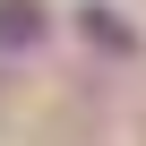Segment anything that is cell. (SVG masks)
<instances>
[{
    "label": "cell",
    "mask_w": 146,
    "mask_h": 146,
    "mask_svg": "<svg viewBox=\"0 0 146 146\" xmlns=\"http://www.w3.org/2000/svg\"><path fill=\"white\" fill-rule=\"evenodd\" d=\"M43 35V9L35 0H0V43H35Z\"/></svg>",
    "instance_id": "6da1fadb"
}]
</instances>
